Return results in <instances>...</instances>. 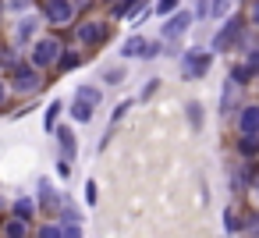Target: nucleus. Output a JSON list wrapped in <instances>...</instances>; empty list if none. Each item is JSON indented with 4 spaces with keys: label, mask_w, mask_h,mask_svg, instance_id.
Listing matches in <instances>:
<instances>
[{
    "label": "nucleus",
    "mask_w": 259,
    "mask_h": 238,
    "mask_svg": "<svg viewBox=\"0 0 259 238\" xmlns=\"http://www.w3.org/2000/svg\"><path fill=\"white\" fill-rule=\"evenodd\" d=\"M213 47H188V50H181V78L185 82H199V78H206L209 75V68H213Z\"/></svg>",
    "instance_id": "1"
},
{
    "label": "nucleus",
    "mask_w": 259,
    "mask_h": 238,
    "mask_svg": "<svg viewBox=\"0 0 259 238\" xmlns=\"http://www.w3.org/2000/svg\"><path fill=\"white\" fill-rule=\"evenodd\" d=\"M192 29H195V15H192V8H178V11L163 15V22H160V39L170 43V47H178Z\"/></svg>",
    "instance_id": "2"
},
{
    "label": "nucleus",
    "mask_w": 259,
    "mask_h": 238,
    "mask_svg": "<svg viewBox=\"0 0 259 238\" xmlns=\"http://www.w3.org/2000/svg\"><path fill=\"white\" fill-rule=\"evenodd\" d=\"M43 25H47L43 11H25V15H18L15 25H11V43H15V47H32V39L43 36Z\"/></svg>",
    "instance_id": "3"
},
{
    "label": "nucleus",
    "mask_w": 259,
    "mask_h": 238,
    "mask_svg": "<svg viewBox=\"0 0 259 238\" xmlns=\"http://www.w3.org/2000/svg\"><path fill=\"white\" fill-rule=\"evenodd\" d=\"M61 39L57 36H39V39H32V47H29V61L36 64V68H57V57H61Z\"/></svg>",
    "instance_id": "4"
},
{
    "label": "nucleus",
    "mask_w": 259,
    "mask_h": 238,
    "mask_svg": "<svg viewBox=\"0 0 259 238\" xmlns=\"http://www.w3.org/2000/svg\"><path fill=\"white\" fill-rule=\"evenodd\" d=\"M11 93H18V96H32V93H39V86H43V68H36L32 61L29 64H18L15 71H11Z\"/></svg>",
    "instance_id": "5"
},
{
    "label": "nucleus",
    "mask_w": 259,
    "mask_h": 238,
    "mask_svg": "<svg viewBox=\"0 0 259 238\" xmlns=\"http://www.w3.org/2000/svg\"><path fill=\"white\" fill-rule=\"evenodd\" d=\"M209 47H213V54H224V50H231V47H241V18L227 15L224 25L217 29V36L209 39Z\"/></svg>",
    "instance_id": "6"
},
{
    "label": "nucleus",
    "mask_w": 259,
    "mask_h": 238,
    "mask_svg": "<svg viewBox=\"0 0 259 238\" xmlns=\"http://www.w3.org/2000/svg\"><path fill=\"white\" fill-rule=\"evenodd\" d=\"M75 11H78L75 0H47V4H43V18H47V25H57V29L71 25V22H75Z\"/></svg>",
    "instance_id": "7"
},
{
    "label": "nucleus",
    "mask_w": 259,
    "mask_h": 238,
    "mask_svg": "<svg viewBox=\"0 0 259 238\" xmlns=\"http://www.w3.org/2000/svg\"><path fill=\"white\" fill-rule=\"evenodd\" d=\"M96 82L103 86V89H117V86H124L128 82V61H107V64H100V71H96Z\"/></svg>",
    "instance_id": "8"
},
{
    "label": "nucleus",
    "mask_w": 259,
    "mask_h": 238,
    "mask_svg": "<svg viewBox=\"0 0 259 238\" xmlns=\"http://www.w3.org/2000/svg\"><path fill=\"white\" fill-rule=\"evenodd\" d=\"M234 128H238V135H259V100H252L238 110Z\"/></svg>",
    "instance_id": "9"
},
{
    "label": "nucleus",
    "mask_w": 259,
    "mask_h": 238,
    "mask_svg": "<svg viewBox=\"0 0 259 238\" xmlns=\"http://www.w3.org/2000/svg\"><path fill=\"white\" fill-rule=\"evenodd\" d=\"M107 39V22H96V18H89V22H82L78 25V47H100Z\"/></svg>",
    "instance_id": "10"
},
{
    "label": "nucleus",
    "mask_w": 259,
    "mask_h": 238,
    "mask_svg": "<svg viewBox=\"0 0 259 238\" xmlns=\"http://www.w3.org/2000/svg\"><path fill=\"white\" fill-rule=\"evenodd\" d=\"M142 50H146V36H128L121 47H117V57L121 61H142Z\"/></svg>",
    "instance_id": "11"
},
{
    "label": "nucleus",
    "mask_w": 259,
    "mask_h": 238,
    "mask_svg": "<svg viewBox=\"0 0 259 238\" xmlns=\"http://www.w3.org/2000/svg\"><path fill=\"white\" fill-rule=\"evenodd\" d=\"M54 135H57V149H61V156L75 160V153H78V142H75V132H71V125H61V128H54Z\"/></svg>",
    "instance_id": "12"
},
{
    "label": "nucleus",
    "mask_w": 259,
    "mask_h": 238,
    "mask_svg": "<svg viewBox=\"0 0 259 238\" xmlns=\"http://www.w3.org/2000/svg\"><path fill=\"white\" fill-rule=\"evenodd\" d=\"M68 117H71V121H75V125H89V121H93V117H96V107H93V103H85V100H78V96H75V100H71V107H68Z\"/></svg>",
    "instance_id": "13"
},
{
    "label": "nucleus",
    "mask_w": 259,
    "mask_h": 238,
    "mask_svg": "<svg viewBox=\"0 0 259 238\" xmlns=\"http://www.w3.org/2000/svg\"><path fill=\"white\" fill-rule=\"evenodd\" d=\"M11 213H15L18 220H32V217L39 213V199H32V195H18V199L11 203Z\"/></svg>",
    "instance_id": "14"
},
{
    "label": "nucleus",
    "mask_w": 259,
    "mask_h": 238,
    "mask_svg": "<svg viewBox=\"0 0 259 238\" xmlns=\"http://www.w3.org/2000/svg\"><path fill=\"white\" fill-rule=\"evenodd\" d=\"M75 96L85 100V103H93V107H100V103H103V86H100V82H82V86L75 89Z\"/></svg>",
    "instance_id": "15"
},
{
    "label": "nucleus",
    "mask_w": 259,
    "mask_h": 238,
    "mask_svg": "<svg viewBox=\"0 0 259 238\" xmlns=\"http://www.w3.org/2000/svg\"><path fill=\"white\" fill-rule=\"evenodd\" d=\"M241 47H245V68H248V75H252V82L259 78V43H252V39H241Z\"/></svg>",
    "instance_id": "16"
},
{
    "label": "nucleus",
    "mask_w": 259,
    "mask_h": 238,
    "mask_svg": "<svg viewBox=\"0 0 259 238\" xmlns=\"http://www.w3.org/2000/svg\"><path fill=\"white\" fill-rule=\"evenodd\" d=\"M238 89H241V86L227 75V82H224V89H220V110H224V114H231V107L238 103Z\"/></svg>",
    "instance_id": "17"
},
{
    "label": "nucleus",
    "mask_w": 259,
    "mask_h": 238,
    "mask_svg": "<svg viewBox=\"0 0 259 238\" xmlns=\"http://www.w3.org/2000/svg\"><path fill=\"white\" fill-rule=\"evenodd\" d=\"M185 114H188L192 132H199V128L206 125V114H202V103H199V100H188V103H185Z\"/></svg>",
    "instance_id": "18"
},
{
    "label": "nucleus",
    "mask_w": 259,
    "mask_h": 238,
    "mask_svg": "<svg viewBox=\"0 0 259 238\" xmlns=\"http://www.w3.org/2000/svg\"><path fill=\"white\" fill-rule=\"evenodd\" d=\"M234 4L238 0H209V18H227V15H234Z\"/></svg>",
    "instance_id": "19"
},
{
    "label": "nucleus",
    "mask_w": 259,
    "mask_h": 238,
    "mask_svg": "<svg viewBox=\"0 0 259 238\" xmlns=\"http://www.w3.org/2000/svg\"><path fill=\"white\" fill-rule=\"evenodd\" d=\"M224 231H227V234H245V220H241L231 206L224 210Z\"/></svg>",
    "instance_id": "20"
},
{
    "label": "nucleus",
    "mask_w": 259,
    "mask_h": 238,
    "mask_svg": "<svg viewBox=\"0 0 259 238\" xmlns=\"http://www.w3.org/2000/svg\"><path fill=\"white\" fill-rule=\"evenodd\" d=\"M238 153L241 156H259V135H238Z\"/></svg>",
    "instance_id": "21"
},
{
    "label": "nucleus",
    "mask_w": 259,
    "mask_h": 238,
    "mask_svg": "<svg viewBox=\"0 0 259 238\" xmlns=\"http://www.w3.org/2000/svg\"><path fill=\"white\" fill-rule=\"evenodd\" d=\"M132 107H135V100H121V103L110 110V132H114V128H117V125L128 117V110H132Z\"/></svg>",
    "instance_id": "22"
},
{
    "label": "nucleus",
    "mask_w": 259,
    "mask_h": 238,
    "mask_svg": "<svg viewBox=\"0 0 259 238\" xmlns=\"http://www.w3.org/2000/svg\"><path fill=\"white\" fill-rule=\"evenodd\" d=\"M135 4H139V0H114V8H110V18H114V22H121V18H128Z\"/></svg>",
    "instance_id": "23"
},
{
    "label": "nucleus",
    "mask_w": 259,
    "mask_h": 238,
    "mask_svg": "<svg viewBox=\"0 0 259 238\" xmlns=\"http://www.w3.org/2000/svg\"><path fill=\"white\" fill-rule=\"evenodd\" d=\"M4 234H8V238H22V234H29V220H18V217L8 220V224H4Z\"/></svg>",
    "instance_id": "24"
},
{
    "label": "nucleus",
    "mask_w": 259,
    "mask_h": 238,
    "mask_svg": "<svg viewBox=\"0 0 259 238\" xmlns=\"http://www.w3.org/2000/svg\"><path fill=\"white\" fill-rule=\"evenodd\" d=\"M4 11L8 15H25V11H32V0H4Z\"/></svg>",
    "instance_id": "25"
},
{
    "label": "nucleus",
    "mask_w": 259,
    "mask_h": 238,
    "mask_svg": "<svg viewBox=\"0 0 259 238\" xmlns=\"http://www.w3.org/2000/svg\"><path fill=\"white\" fill-rule=\"evenodd\" d=\"M57 68H61V71H71V68H78V50H61V57H57Z\"/></svg>",
    "instance_id": "26"
},
{
    "label": "nucleus",
    "mask_w": 259,
    "mask_h": 238,
    "mask_svg": "<svg viewBox=\"0 0 259 238\" xmlns=\"http://www.w3.org/2000/svg\"><path fill=\"white\" fill-rule=\"evenodd\" d=\"M163 54V39H146V50H142V61H156Z\"/></svg>",
    "instance_id": "27"
},
{
    "label": "nucleus",
    "mask_w": 259,
    "mask_h": 238,
    "mask_svg": "<svg viewBox=\"0 0 259 238\" xmlns=\"http://www.w3.org/2000/svg\"><path fill=\"white\" fill-rule=\"evenodd\" d=\"M227 185H231L234 192L245 188V174H241V167H231V171H227Z\"/></svg>",
    "instance_id": "28"
},
{
    "label": "nucleus",
    "mask_w": 259,
    "mask_h": 238,
    "mask_svg": "<svg viewBox=\"0 0 259 238\" xmlns=\"http://www.w3.org/2000/svg\"><path fill=\"white\" fill-rule=\"evenodd\" d=\"M82 203H85V206H89V210H93V206H96V181H93V178H89V181H85V185H82Z\"/></svg>",
    "instance_id": "29"
},
{
    "label": "nucleus",
    "mask_w": 259,
    "mask_h": 238,
    "mask_svg": "<svg viewBox=\"0 0 259 238\" xmlns=\"http://www.w3.org/2000/svg\"><path fill=\"white\" fill-rule=\"evenodd\" d=\"M192 15H195V22H206V18H209V0H195Z\"/></svg>",
    "instance_id": "30"
},
{
    "label": "nucleus",
    "mask_w": 259,
    "mask_h": 238,
    "mask_svg": "<svg viewBox=\"0 0 259 238\" xmlns=\"http://www.w3.org/2000/svg\"><path fill=\"white\" fill-rule=\"evenodd\" d=\"M61 107H64L61 100H54V103L47 107V128H54V125H57V114H61Z\"/></svg>",
    "instance_id": "31"
},
{
    "label": "nucleus",
    "mask_w": 259,
    "mask_h": 238,
    "mask_svg": "<svg viewBox=\"0 0 259 238\" xmlns=\"http://www.w3.org/2000/svg\"><path fill=\"white\" fill-rule=\"evenodd\" d=\"M57 178H61V181L71 178V160H68V156H57Z\"/></svg>",
    "instance_id": "32"
},
{
    "label": "nucleus",
    "mask_w": 259,
    "mask_h": 238,
    "mask_svg": "<svg viewBox=\"0 0 259 238\" xmlns=\"http://www.w3.org/2000/svg\"><path fill=\"white\" fill-rule=\"evenodd\" d=\"M61 234H64L61 224H47V227H39V238H61Z\"/></svg>",
    "instance_id": "33"
},
{
    "label": "nucleus",
    "mask_w": 259,
    "mask_h": 238,
    "mask_svg": "<svg viewBox=\"0 0 259 238\" xmlns=\"http://www.w3.org/2000/svg\"><path fill=\"white\" fill-rule=\"evenodd\" d=\"M178 11V0H156V15H170Z\"/></svg>",
    "instance_id": "34"
},
{
    "label": "nucleus",
    "mask_w": 259,
    "mask_h": 238,
    "mask_svg": "<svg viewBox=\"0 0 259 238\" xmlns=\"http://www.w3.org/2000/svg\"><path fill=\"white\" fill-rule=\"evenodd\" d=\"M248 25L259 32V0H252V8H248Z\"/></svg>",
    "instance_id": "35"
},
{
    "label": "nucleus",
    "mask_w": 259,
    "mask_h": 238,
    "mask_svg": "<svg viewBox=\"0 0 259 238\" xmlns=\"http://www.w3.org/2000/svg\"><path fill=\"white\" fill-rule=\"evenodd\" d=\"M245 234H259V210H255V213L245 220Z\"/></svg>",
    "instance_id": "36"
},
{
    "label": "nucleus",
    "mask_w": 259,
    "mask_h": 238,
    "mask_svg": "<svg viewBox=\"0 0 259 238\" xmlns=\"http://www.w3.org/2000/svg\"><path fill=\"white\" fill-rule=\"evenodd\" d=\"M156 86H160V82H149V86H142V93H139V96H142V100H146V96H153V93H156Z\"/></svg>",
    "instance_id": "37"
},
{
    "label": "nucleus",
    "mask_w": 259,
    "mask_h": 238,
    "mask_svg": "<svg viewBox=\"0 0 259 238\" xmlns=\"http://www.w3.org/2000/svg\"><path fill=\"white\" fill-rule=\"evenodd\" d=\"M8 93H11V86H8V82H0V107L8 103Z\"/></svg>",
    "instance_id": "38"
},
{
    "label": "nucleus",
    "mask_w": 259,
    "mask_h": 238,
    "mask_svg": "<svg viewBox=\"0 0 259 238\" xmlns=\"http://www.w3.org/2000/svg\"><path fill=\"white\" fill-rule=\"evenodd\" d=\"M252 199H255V203H259V178H255V181H252Z\"/></svg>",
    "instance_id": "39"
},
{
    "label": "nucleus",
    "mask_w": 259,
    "mask_h": 238,
    "mask_svg": "<svg viewBox=\"0 0 259 238\" xmlns=\"http://www.w3.org/2000/svg\"><path fill=\"white\" fill-rule=\"evenodd\" d=\"M0 206H4V199H0Z\"/></svg>",
    "instance_id": "40"
}]
</instances>
